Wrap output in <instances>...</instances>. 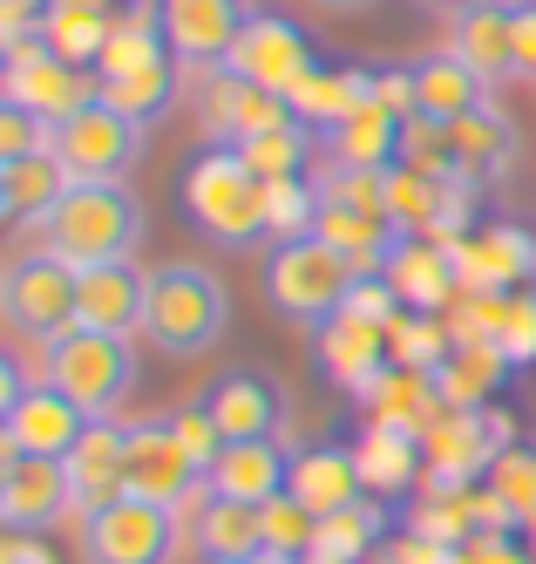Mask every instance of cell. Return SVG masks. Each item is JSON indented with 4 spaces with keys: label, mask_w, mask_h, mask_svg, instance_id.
<instances>
[{
    "label": "cell",
    "mask_w": 536,
    "mask_h": 564,
    "mask_svg": "<svg viewBox=\"0 0 536 564\" xmlns=\"http://www.w3.org/2000/svg\"><path fill=\"white\" fill-rule=\"evenodd\" d=\"M143 197L130 191V177H75L62 197H55V212L41 218V246L62 252L68 265H109V259H136L143 246Z\"/></svg>",
    "instance_id": "obj_1"
},
{
    "label": "cell",
    "mask_w": 536,
    "mask_h": 564,
    "mask_svg": "<svg viewBox=\"0 0 536 564\" xmlns=\"http://www.w3.org/2000/svg\"><path fill=\"white\" fill-rule=\"evenodd\" d=\"M225 319H231V300H225V279H218V272H204V265H190V259L150 272L143 340H150L156 354H171V360L211 354L218 334H225Z\"/></svg>",
    "instance_id": "obj_2"
},
{
    "label": "cell",
    "mask_w": 536,
    "mask_h": 564,
    "mask_svg": "<svg viewBox=\"0 0 536 564\" xmlns=\"http://www.w3.org/2000/svg\"><path fill=\"white\" fill-rule=\"evenodd\" d=\"M184 205H190L197 231L211 238V246H225V252H252V246H265V238H272L265 231V177L244 164L231 143H211L190 164Z\"/></svg>",
    "instance_id": "obj_3"
},
{
    "label": "cell",
    "mask_w": 536,
    "mask_h": 564,
    "mask_svg": "<svg viewBox=\"0 0 536 564\" xmlns=\"http://www.w3.org/2000/svg\"><path fill=\"white\" fill-rule=\"evenodd\" d=\"M184 523L171 503H150V497H116L75 517V551L81 564H177L184 551Z\"/></svg>",
    "instance_id": "obj_4"
},
{
    "label": "cell",
    "mask_w": 536,
    "mask_h": 564,
    "mask_svg": "<svg viewBox=\"0 0 536 564\" xmlns=\"http://www.w3.org/2000/svg\"><path fill=\"white\" fill-rule=\"evenodd\" d=\"M41 381H55L89 415H116L122 401H130V388H136V347H130V334L68 327L62 340L41 347Z\"/></svg>",
    "instance_id": "obj_5"
},
{
    "label": "cell",
    "mask_w": 536,
    "mask_h": 564,
    "mask_svg": "<svg viewBox=\"0 0 536 564\" xmlns=\"http://www.w3.org/2000/svg\"><path fill=\"white\" fill-rule=\"evenodd\" d=\"M353 265L326 246V238H293V246H272L265 252V272H259V286H265V306L285 313V319H299V327H319V319H333L353 293Z\"/></svg>",
    "instance_id": "obj_6"
},
{
    "label": "cell",
    "mask_w": 536,
    "mask_h": 564,
    "mask_svg": "<svg viewBox=\"0 0 536 564\" xmlns=\"http://www.w3.org/2000/svg\"><path fill=\"white\" fill-rule=\"evenodd\" d=\"M75 286H81V265H68L62 252L34 246V252H14L8 272H0V313L21 340H62L75 327Z\"/></svg>",
    "instance_id": "obj_7"
},
{
    "label": "cell",
    "mask_w": 536,
    "mask_h": 564,
    "mask_svg": "<svg viewBox=\"0 0 536 564\" xmlns=\"http://www.w3.org/2000/svg\"><path fill=\"white\" fill-rule=\"evenodd\" d=\"M516 442V422L489 401V409H435V422L422 429V456H428V482L441 490H469L496 469V456Z\"/></svg>",
    "instance_id": "obj_8"
},
{
    "label": "cell",
    "mask_w": 536,
    "mask_h": 564,
    "mask_svg": "<svg viewBox=\"0 0 536 564\" xmlns=\"http://www.w3.org/2000/svg\"><path fill=\"white\" fill-rule=\"evenodd\" d=\"M143 130L130 109H116V102H89V109H75L55 123V156L68 164V177H130L143 164Z\"/></svg>",
    "instance_id": "obj_9"
},
{
    "label": "cell",
    "mask_w": 536,
    "mask_h": 564,
    "mask_svg": "<svg viewBox=\"0 0 536 564\" xmlns=\"http://www.w3.org/2000/svg\"><path fill=\"white\" fill-rule=\"evenodd\" d=\"M8 102H28L48 123H62V116L102 102V75L81 62H62L41 34H21V42H8Z\"/></svg>",
    "instance_id": "obj_10"
},
{
    "label": "cell",
    "mask_w": 536,
    "mask_h": 564,
    "mask_svg": "<svg viewBox=\"0 0 536 564\" xmlns=\"http://www.w3.org/2000/svg\"><path fill=\"white\" fill-rule=\"evenodd\" d=\"M225 68H238L244 83H259V89H272V96H293L306 75L319 68V55H313V34H306L293 14L252 8V21H244V34H238V48H231Z\"/></svg>",
    "instance_id": "obj_11"
},
{
    "label": "cell",
    "mask_w": 536,
    "mask_h": 564,
    "mask_svg": "<svg viewBox=\"0 0 536 564\" xmlns=\"http://www.w3.org/2000/svg\"><path fill=\"white\" fill-rule=\"evenodd\" d=\"M75 517V482H68V463L62 456H21L8 449L0 463V523L8 531H55V523Z\"/></svg>",
    "instance_id": "obj_12"
},
{
    "label": "cell",
    "mask_w": 536,
    "mask_h": 564,
    "mask_svg": "<svg viewBox=\"0 0 536 564\" xmlns=\"http://www.w3.org/2000/svg\"><path fill=\"white\" fill-rule=\"evenodd\" d=\"M89 422H96V415L81 409V401H68L55 381H28L8 409H0V449H21V456H68Z\"/></svg>",
    "instance_id": "obj_13"
},
{
    "label": "cell",
    "mask_w": 536,
    "mask_h": 564,
    "mask_svg": "<svg viewBox=\"0 0 536 564\" xmlns=\"http://www.w3.org/2000/svg\"><path fill=\"white\" fill-rule=\"evenodd\" d=\"M204 83H197V123L211 143H244V137H259V130H278L285 116H293V102L259 89V83H244L238 68H197Z\"/></svg>",
    "instance_id": "obj_14"
},
{
    "label": "cell",
    "mask_w": 536,
    "mask_h": 564,
    "mask_svg": "<svg viewBox=\"0 0 536 564\" xmlns=\"http://www.w3.org/2000/svg\"><path fill=\"white\" fill-rule=\"evenodd\" d=\"M197 482H211V476H204L197 456L177 442L171 415H143V422H130V490H136V497L184 510V503L197 497Z\"/></svg>",
    "instance_id": "obj_15"
},
{
    "label": "cell",
    "mask_w": 536,
    "mask_h": 564,
    "mask_svg": "<svg viewBox=\"0 0 536 564\" xmlns=\"http://www.w3.org/2000/svg\"><path fill=\"white\" fill-rule=\"evenodd\" d=\"M313 360L360 401L367 388H374V381L394 368V347H387V327H381V319H367V313L340 306L333 319H319V327H313Z\"/></svg>",
    "instance_id": "obj_16"
},
{
    "label": "cell",
    "mask_w": 536,
    "mask_h": 564,
    "mask_svg": "<svg viewBox=\"0 0 536 564\" xmlns=\"http://www.w3.org/2000/svg\"><path fill=\"white\" fill-rule=\"evenodd\" d=\"M163 8V34H171V55L184 68H225L252 8L244 0H156Z\"/></svg>",
    "instance_id": "obj_17"
},
{
    "label": "cell",
    "mask_w": 536,
    "mask_h": 564,
    "mask_svg": "<svg viewBox=\"0 0 536 564\" xmlns=\"http://www.w3.org/2000/svg\"><path fill=\"white\" fill-rule=\"evenodd\" d=\"M143 306H150V272H143L136 259L81 265L75 327H96V334H143Z\"/></svg>",
    "instance_id": "obj_18"
},
{
    "label": "cell",
    "mask_w": 536,
    "mask_h": 564,
    "mask_svg": "<svg viewBox=\"0 0 536 564\" xmlns=\"http://www.w3.org/2000/svg\"><path fill=\"white\" fill-rule=\"evenodd\" d=\"M62 463H68V482H75V517L96 510V503L130 497V422L96 415Z\"/></svg>",
    "instance_id": "obj_19"
},
{
    "label": "cell",
    "mask_w": 536,
    "mask_h": 564,
    "mask_svg": "<svg viewBox=\"0 0 536 564\" xmlns=\"http://www.w3.org/2000/svg\"><path fill=\"white\" fill-rule=\"evenodd\" d=\"M456 272H462V293H516L523 279H536V238L523 225H489L456 238Z\"/></svg>",
    "instance_id": "obj_20"
},
{
    "label": "cell",
    "mask_w": 536,
    "mask_h": 564,
    "mask_svg": "<svg viewBox=\"0 0 536 564\" xmlns=\"http://www.w3.org/2000/svg\"><path fill=\"white\" fill-rule=\"evenodd\" d=\"M387 272V286L401 293V306H415V313H448L462 300V272H456V252L441 246V238H422V231H407L394 259L381 265Z\"/></svg>",
    "instance_id": "obj_21"
},
{
    "label": "cell",
    "mask_w": 536,
    "mask_h": 564,
    "mask_svg": "<svg viewBox=\"0 0 536 564\" xmlns=\"http://www.w3.org/2000/svg\"><path fill=\"white\" fill-rule=\"evenodd\" d=\"M448 55H462L489 89L516 83V0H482V8L448 21Z\"/></svg>",
    "instance_id": "obj_22"
},
{
    "label": "cell",
    "mask_w": 536,
    "mask_h": 564,
    "mask_svg": "<svg viewBox=\"0 0 536 564\" xmlns=\"http://www.w3.org/2000/svg\"><path fill=\"white\" fill-rule=\"evenodd\" d=\"M326 246H333L353 272H381L387 259H394V246H401V225L387 218V212H374V205H353V197H326L319 191V225H313Z\"/></svg>",
    "instance_id": "obj_23"
},
{
    "label": "cell",
    "mask_w": 536,
    "mask_h": 564,
    "mask_svg": "<svg viewBox=\"0 0 536 564\" xmlns=\"http://www.w3.org/2000/svg\"><path fill=\"white\" fill-rule=\"evenodd\" d=\"M293 476V449L278 435H244V442H225L218 463H211V490L218 497H238V503H272Z\"/></svg>",
    "instance_id": "obj_24"
},
{
    "label": "cell",
    "mask_w": 536,
    "mask_h": 564,
    "mask_svg": "<svg viewBox=\"0 0 536 564\" xmlns=\"http://www.w3.org/2000/svg\"><path fill=\"white\" fill-rule=\"evenodd\" d=\"M319 143H326V156H333V164H347V171H394V164H401V143H407V116L374 96V102H360L340 130H326Z\"/></svg>",
    "instance_id": "obj_25"
},
{
    "label": "cell",
    "mask_w": 536,
    "mask_h": 564,
    "mask_svg": "<svg viewBox=\"0 0 536 564\" xmlns=\"http://www.w3.org/2000/svg\"><path fill=\"white\" fill-rule=\"evenodd\" d=\"M204 409H211V422L225 429V442H244V435H278L285 394H278V381L238 368V375H218V388L204 394Z\"/></svg>",
    "instance_id": "obj_26"
},
{
    "label": "cell",
    "mask_w": 536,
    "mask_h": 564,
    "mask_svg": "<svg viewBox=\"0 0 536 564\" xmlns=\"http://www.w3.org/2000/svg\"><path fill=\"white\" fill-rule=\"evenodd\" d=\"M68 184H75V177H68V164H62L55 150L0 156V218H8V225H41Z\"/></svg>",
    "instance_id": "obj_27"
},
{
    "label": "cell",
    "mask_w": 536,
    "mask_h": 564,
    "mask_svg": "<svg viewBox=\"0 0 536 564\" xmlns=\"http://www.w3.org/2000/svg\"><path fill=\"white\" fill-rule=\"evenodd\" d=\"M285 490H293L313 517H326V510L360 503L367 482H360L353 449H326V442H313V449H293V476H285Z\"/></svg>",
    "instance_id": "obj_28"
},
{
    "label": "cell",
    "mask_w": 536,
    "mask_h": 564,
    "mask_svg": "<svg viewBox=\"0 0 536 564\" xmlns=\"http://www.w3.org/2000/svg\"><path fill=\"white\" fill-rule=\"evenodd\" d=\"M516 360L496 347V340H456V354L435 368V394L441 409H489L496 401V388L510 381Z\"/></svg>",
    "instance_id": "obj_29"
},
{
    "label": "cell",
    "mask_w": 536,
    "mask_h": 564,
    "mask_svg": "<svg viewBox=\"0 0 536 564\" xmlns=\"http://www.w3.org/2000/svg\"><path fill=\"white\" fill-rule=\"evenodd\" d=\"M190 544L204 564H244L265 551V531H259V503H238V497H204L197 503V523H190Z\"/></svg>",
    "instance_id": "obj_30"
},
{
    "label": "cell",
    "mask_w": 536,
    "mask_h": 564,
    "mask_svg": "<svg viewBox=\"0 0 536 564\" xmlns=\"http://www.w3.org/2000/svg\"><path fill=\"white\" fill-rule=\"evenodd\" d=\"M353 463H360V482H367V490H381V497L415 490V476L428 469L422 435L415 429H394V422H367V435L353 442Z\"/></svg>",
    "instance_id": "obj_31"
},
{
    "label": "cell",
    "mask_w": 536,
    "mask_h": 564,
    "mask_svg": "<svg viewBox=\"0 0 536 564\" xmlns=\"http://www.w3.org/2000/svg\"><path fill=\"white\" fill-rule=\"evenodd\" d=\"M482 102H496V89H489L462 55H448V48H441V55L415 62V116L456 123V116H469V109H482Z\"/></svg>",
    "instance_id": "obj_32"
},
{
    "label": "cell",
    "mask_w": 536,
    "mask_h": 564,
    "mask_svg": "<svg viewBox=\"0 0 536 564\" xmlns=\"http://www.w3.org/2000/svg\"><path fill=\"white\" fill-rule=\"evenodd\" d=\"M448 143H456V164H462L475 184H482V177H503V171L516 164V150H523L516 123H510L496 102H482V109L456 116V123H448Z\"/></svg>",
    "instance_id": "obj_33"
},
{
    "label": "cell",
    "mask_w": 536,
    "mask_h": 564,
    "mask_svg": "<svg viewBox=\"0 0 536 564\" xmlns=\"http://www.w3.org/2000/svg\"><path fill=\"white\" fill-rule=\"evenodd\" d=\"M109 34H116L109 0H48V14H41V42H48L62 62H81V68L102 62Z\"/></svg>",
    "instance_id": "obj_34"
},
{
    "label": "cell",
    "mask_w": 536,
    "mask_h": 564,
    "mask_svg": "<svg viewBox=\"0 0 536 564\" xmlns=\"http://www.w3.org/2000/svg\"><path fill=\"white\" fill-rule=\"evenodd\" d=\"M285 102H293L299 123H313L326 137V130H340L360 102H374V75H367V68H313Z\"/></svg>",
    "instance_id": "obj_35"
},
{
    "label": "cell",
    "mask_w": 536,
    "mask_h": 564,
    "mask_svg": "<svg viewBox=\"0 0 536 564\" xmlns=\"http://www.w3.org/2000/svg\"><path fill=\"white\" fill-rule=\"evenodd\" d=\"M177 55L163 48V55H150V62H130V68H102V102H116V109H130L136 123H156V116H171V102H177Z\"/></svg>",
    "instance_id": "obj_36"
},
{
    "label": "cell",
    "mask_w": 536,
    "mask_h": 564,
    "mask_svg": "<svg viewBox=\"0 0 536 564\" xmlns=\"http://www.w3.org/2000/svg\"><path fill=\"white\" fill-rule=\"evenodd\" d=\"M360 409H367V422H394V429H428L435 422V409H441V394H435V375H422V368H394L360 394Z\"/></svg>",
    "instance_id": "obj_37"
},
{
    "label": "cell",
    "mask_w": 536,
    "mask_h": 564,
    "mask_svg": "<svg viewBox=\"0 0 536 564\" xmlns=\"http://www.w3.org/2000/svg\"><path fill=\"white\" fill-rule=\"evenodd\" d=\"M387 544V503L360 497L347 510H326L319 517V538H313V557H340V564H374Z\"/></svg>",
    "instance_id": "obj_38"
},
{
    "label": "cell",
    "mask_w": 536,
    "mask_h": 564,
    "mask_svg": "<svg viewBox=\"0 0 536 564\" xmlns=\"http://www.w3.org/2000/svg\"><path fill=\"white\" fill-rule=\"evenodd\" d=\"M313 143H319V130H313V123H299V116H285L278 130L244 137V143H238V156H244V164H252L265 184H278V177H306Z\"/></svg>",
    "instance_id": "obj_39"
},
{
    "label": "cell",
    "mask_w": 536,
    "mask_h": 564,
    "mask_svg": "<svg viewBox=\"0 0 536 564\" xmlns=\"http://www.w3.org/2000/svg\"><path fill=\"white\" fill-rule=\"evenodd\" d=\"M387 347H394V360L401 368H422V375H435L448 354H456V327H448L441 313H394V327H387Z\"/></svg>",
    "instance_id": "obj_40"
},
{
    "label": "cell",
    "mask_w": 536,
    "mask_h": 564,
    "mask_svg": "<svg viewBox=\"0 0 536 564\" xmlns=\"http://www.w3.org/2000/svg\"><path fill=\"white\" fill-rule=\"evenodd\" d=\"M313 225H319V184H306V177L265 184V231H272V246L313 238Z\"/></svg>",
    "instance_id": "obj_41"
},
{
    "label": "cell",
    "mask_w": 536,
    "mask_h": 564,
    "mask_svg": "<svg viewBox=\"0 0 536 564\" xmlns=\"http://www.w3.org/2000/svg\"><path fill=\"white\" fill-rule=\"evenodd\" d=\"M259 531H265V551H278V557H313L319 517H313L293 490H278L272 503H259Z\"/></svg>",
    "instance_id": "obj_42"
},
{
    "label": "cell",
    "mask_w": 536,
    "mask_h": 564,
    "mask_svg": "<svg viewBox=\"0 0 536 564\" xmlns=\"http://www.w3.org/2000/svg\"><path fill=\"white\" fill-rule=\"evenodd\" d=\"M415 538H428V544H469L475 538L469 490H441V482H428V497L415 510Z\"/></svg>",
    "instance_id": "obj_43"
},
{
    "label": "cell",
    "mask_w": 536,
    "mask_h": 564,
    "mask_svg": "<svg viewBox=\"0 0 536 564\" xmlns=\"http://www.w3.org/2000/svg\"><path fill=\"white\" fill-rule=\"evenodd\" d=\"M489 482H496V490L516 503L523 523L536 517V449H529V442H510V449L496 456V469H489Z\"/></svg>",
    "instance_id": "obj_44"
},
{
    "label": "cell",
    "mask_w": 536,
    "mask_h": 564,
    "mask_svg": "<svg viewBox=\"0 0 536 564\" xmlns=\"http://www.w3.org/2000/svg\"><path fill=\"white\" fill-rule=\"evenodd\" d=\"M34 150H55V123L28 102H0V156H34Z\"/></svg>",
    "instance_id": "obj_45"
},
{
    "label": "cell",
    "mask_w": 536,
    "mask_h": 564,
    "mask_svg": "<svg viewBox=\"0 0 536 564\" xmlns=\"http://www.w3.org/2000/svg\"><path fill=\"white\" fill-rule=\"evenodd\" d=\"M496 347L516 360V368H523V360H536V286L523 293H503V327H496Z\"/></svg>",
    "instance_id": "obj_46"
},
{
    "label": "cell",
    "mask_w": 536,
    "mask_h": 564,
    "mask_svg": "<svg viewBox=\"0 0 536 564\" xmlns=\"http://www.w3.org/2000/svg\"><path fill=\"white\" fill-rule=\"evenodd\" d=\"M171 429H177V442L197 456V469L211 476V463H218V449H225V429L211 422V409L204 401H184V409H171Z\"/></svg>",
    "instance_id": "obj_47"
},
{
    "label": "cell",
    "mask_w": 536,
    "mask_h": 564,
    "mask_svg": "<svg viewBox=\"0 0 536 564\" xmlns=\"http://www.w3.org/2000/svg\"><path fill=\"white\" fill-rule=\"evenodd\" d=\"M456 564H536V551L516 531H475L469 544H456Z\"/></svg>",
    "instance_id": "obj_48"
},
{
    "label": "cell",
    "mask_w": 536,
    "mask_h": 564,
    "mask_svg": "<svg viewBox=\"0 0 536 564\" xmlns=\"http://www.w3.org/2000/svg\"><path fill=\"white\" fill-rule=\"evenodd\" d=\"M516 83L536 89V0H516Z\"/></svg>",
    "instance_id": "obj_49"
},
{
    "label": "cell",
    "mask_w": 536,
    "mask_h": 564,
    "mask_svg": "<svg viewBox=\"0 0 536 564\" xmlns=\"http://www.w3.org/2000/svg\"><path fill=\"white\" fill-rule=\"evenodd\" d=\"M0 564H62V557L41 544L34 531H8V544H0Z\"/></svg>",
    "instance_id": "obj_50"
},
{
    "label": "cell",
    "mask_w": 536,
    "mask_h": 564,
    "mask_svg": "<svg viewBox=\"0 0 536 564\" xmlns=\"http://www.w3.org/2000/svg\"><path fill=\"white\" fill-rule=\"evenodd\" d=\"M422 14H441V21H456V14H469V8H482V0H415Z\"/></svg>",
    "instance_id": "obj_51"
},
{
    "label": "cell",
    "mask_w": 536,
    "mask_h": 564,
    "mask_svg": "<svg viewBox=\"0 0 536 564\" xmlns=\"http://www.w3.org/2000/svg\"><path fill=\"white\" fill-rule=\"evenodd\" d=\"M306 8H319V14H367L374 0H306Z\"/></svg>",
    "instance_id": "obj_52"
},
{
    "label": "cell",
    "mask_w": 536,
    "mask_h": 564,
    "mask_svg": "<svg viewBox=\"0 0 536 564\" xmlns=\"http://www.w3.org/2000/svg\"><path fill=\"white\" fill-rule=\"evenodd\" d=\"M244 564H306V557H278V551H259V557H244Z\"/></svg>",
    "instance_id": "obj_53"
},
{
    "label": "cell",
    "mask_w": 536,
    "mask_h": 564,
    "mask_svg": "<svg viewBox=\"0 0 536 564\" xmlns=\"http://www.w3.org/2000/svg\"><path fill=\"white\" fill-rule=\"evenodd\" d=\"M523 538H529V551H536V517H529V523H523Z\"/></svg>",
    "instance_id": "obj_54"
}]
</instances>
